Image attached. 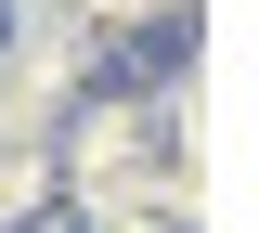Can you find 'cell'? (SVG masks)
I'll use <instances>...</instances> for the list:
<instances>
[{
  "instance_id": "cell-1",
  "label": "cell",
  "mask_w": 259,
  "mask_h": 233,
  "mask_svg": "<svg viewBox=\"0 0 259 233\" xmlns=\"http://www.w3.org/2000/svg\"><path fill=\"white\" fill-rule=\"evenodd\" d=\"M39 207H52V156H39V143H0V233L39 220Z\"/></svg>"
}]
</instances>
